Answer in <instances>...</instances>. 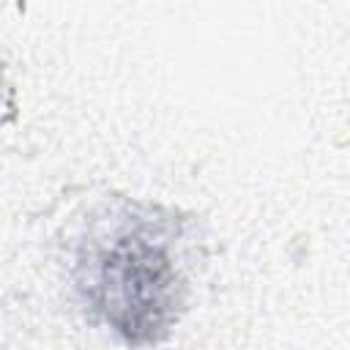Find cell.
Masks as SVG:
<instances>
[{"label":"cell","instance_id":"1","mask_svg":"<svg viewBox=\"0 0 350 350\" xmlns=\"http://www.w3.org/2000/svg\"><path fill=\"white\" fill-rule=\"evenodd\" d=\"M170 241L164 219L126 216L79 262L85 298L126 342H156L175 320L183 282Z\"/></svg>","mask_w":350,"mask_h":350}]
</instances>
